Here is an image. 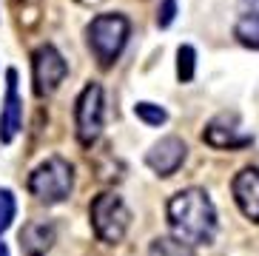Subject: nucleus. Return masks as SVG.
Listing matches in <instances>:
<instances>
[{
	"instance_id": "7ed1b4c3",
	"label": "nucleus",
	"mask_w": 259,
	"mask_h": 256,
	"mask_svg": "<svg viewBox=\"0 0 259 256\" xmlns=\"http://www.w3.org/2000/svg\"><path fill=\"white\" fill-rule=\"evenodd\" d=\"M29 194L37 202L57 205L63 199H69L71 188H74V168L66 162L63 157H49L46 162H40L34 171L29 174L26 182Z\"/></svg>"
},
{
	"instance_id": "20e7f679",
	"label": "nucleus",
	"mask_w": 259,
	"mask_h": 256,
	"mask_svg": "<svg viewBox=\"0 0 259 256\" xmlns=\"http://www.w3.org/2000/svg\"><path fill=\"white\" fill-rule=\"evenodd\" d=\"M89 217H92L94 236L100 242H106V245H117L131 225L128 205L122 202V196L114 194V191H103L100 196H94Z\"/></svg>"
},
{
	"instance_id": "f257e3e1",
	"label": "nucleus",
	"mask_w": 259,
	"mask_h": 256,
	"mask_svg": "<svg viewBox=\"0 0 259 256\" xmlns=\"http://www.w3.org/2000/svg\"><path fill=\"white\" fill-rule=\"evenodd\" d=\"M165 217L168 225H171V234L191 248L211 245L213 236H217V228H220L217 208L202 188L177 191L165 205Z\"/></svg>"
},
{
	"instance_id": "f3484780",
	"label": "nucleus",
	"mask_w": 259,
	"mask_h": 256,
	"mask_svg": "<svg viewBox=\"0 0 259 256\" xmlns=\"http://www.w3.org/2000/svg\"><path fill=\"white\" fill-rule=\"evenodd\" d=\"M177 17V0H162L160 3V12H157V26L160 29H168Z\"/></svg>"
},
{
	"instance_id": "dca6fc26",
	"label": "nucleus",
	"mask_w": 259,
	"mask_h": 256,
	"mask_svg": "<svg viewBox=\"0 0 259 256\" xmlns=\"http://www.w3.org/2000/svg\"><path fill=\"white\" fill-rule=\"evenodd\" d=\"M17 214V205H15V196L9 191H0V234L12 225V219Z\"/></svg>"
},
{
	"instance_id": "2eb2a0df",
	"label": "nucleus",
	"mask_w": 259,
	"mask_h": 256,
	"mask_svg": "<svg viewBox=\"0 0 259 256\" xmlns=\"http://www.w3.org/2000/svg\"><path fill=\"white\" fill-rule=\"evenodd\" d=\"M134 114H137V120H143L145 125H162V122L168 120L165 108L154 106V103H137V106H134Z\"/></svg>"
},
{
	"instance_id": "39448f33",
	"label": "nucleus",
	"mask_w": 259,
	"mask_h": 256,
	"mask_svg": "<svg viewBox=\"0 0 259 256\" xmlns=\"http://www.w3.org/2000/svg\"><path fill=\"white\" fill-rule=\"evenodd\" d=\"M103 122H106V94L100 83H89L74 106V128L77 140L83 148H92L103 134Z\"/></svg>"
},
{
	"instance_id": "f03ea898",
	"label": "nucleus",
	"mask_w": 259,
	"mask_h": 256,
	"mask_svg": "<svg viewBox=\"0 0 259 256\" xmlns=\"http://www.w3.org/2000/svg\"><path fill=\"white\" fill-rule=\"evenodd\" d=\"M131 34V23L125 15H117V12H106V15H97L89 29H85V40H89V49H92L94 60L103 68H108L111 63H117V57L122 54L125 43H128Z\"/></svg>"
},
{
	"instance_id": "1a4fd4ad",
	"label": "nucleus",
	"mask_w": 259,
	"mask_h": 256,
	"mask_svg": "<svg viewBox=\"0 0 259 256\" xmlns=\"http://www.w3.org/2000/svg\"><path fill=\"white\" fill-rule=\"evenodd\" d=\"M185 154H188V148L180 137H162L160 143H154L151 151L145 154V165L160 177H171L185 162Z\"/></svg>"
},
{
	"instance_id": "0eeeda50",
	"label": "nucleus",
	"mask_w": 259,
	"mask_h": 256,
	"mask_svg": "<svg viewBox=\"0 0 259 256\" xmlns=\"http://www.w3.org/2000/svg\"><path fill=\"white\" fill-rule=\"evenodd\" d=\"M202 140H205L211 148H220V151H236V148H245V145L253 143V137L242 131L239 117H236L234 111L217 114V117L205 125Z\"/></svg>"
},
{
	"instance_id": "f8f14e48",
	"label": "nucleus",
	"mask_w": 259,
	"mask_h": 256,
	"mask_svg": "<svg viewBox=\"0 0 259 256\" xmlns=\"http://www.w3.org/2000/svg\"><path fill=\"white\" fill-rule=\"evenodd\" d=\"M234 37L245 49H256L259 52V15H242L234 26Z\"/></svg>"
},
{
	"instance_id": "a211bd4d",
	"label": "nucleus",
	"mask_w": 259,
	"mask_h": 256,
	"mask_svg": "<svg viewBox=\"0 0 259 256\" xmlns=\"http://www.w3.org/2000/svg\"><path fill=\"white\" fill-rule=\"evenodd\" d=\"M245 15H259V0H239Z\"/></svg>"
},
{
	"instance_id": "4468645a",
	"label": "nucleus",
	"mask_w": 259,
	"mask_h": 256,
	"mask_svg": "<svg viewBox=\"0 0 259 256\" xmlns=\"http://www.w3.org/2000/svg\"><path fill=\"white\" fill-rule=\"evenodd\" d=\"M194 71H197V52H194V46H180V52H177V77H180V83H191Z\"/></svg>"
},
{
	"instance_id": "9b49d317",
	"label": "nucleus",
	"mask_w": 259,
	"mask_h": 256,
	"mask_svg": "<svg viewBox=\"0 0 259 256\" xmlns=\"http://www.w3.org/2000/svg\"><path fill=\"white\" fill-rule=\"evenodd\" d=\"M54 239H57V228L54 222L46 219H34L20 231V250L23 256H46L52 250Z\"/></svg>"
},
{
	"instance_id": "6ab92c4d",
	"label": "nucleus",
	"mask_w": 259,
	"mask_h": 256,
	"mask_svg": "<svg viewBox=\"0 0 259 256\" xmlns=\"http://www.w3.org/2000/svg\"><path fill=\"white\" fill-rule=\"evenodd\" d=\"M0 256H9V248L3 245V242H0Z\"/></svg>"
},
{
	"instance_id": "ddd939ff",
	"label": "nucleus",
	"mask_w": 259,
	"mask_h": 256,
	"mask_svg": "<svg viewBox=\"0 0 259 256\" xmlns=\"http://www.w3.org/2000/svg\"><path fill=\"white\" fill-rule=\"evenodd\" d=\"M148 256H194V248L177 236H157L148 248Z\"/></svg>"
},
{
	"instance_id": "423d86ee",
	"label": "nucleus",
	"mask_w": 259,
	"mask_h": 256,
	"mask_svg": "<svg viewBox=\"0 0 259 256\" xmlns=\"http://www.w3.org/2000/svg\"><path fill=\"white\" fill-rule=\"evenodd\" d=\"M31 74H34V94L37 97H49L66 80L69 63H66V57L52 43H46L31 54Z\"/></svg>"
},
{
	"instance_id": "6e6552de",
	"label": "nucleus",
	"mask_w": 259,
	"mask_h": 256,
	"mask_svg": "<svg viewBox=\"0 0 259 256\" xmlns=\"http://www.w3.org/2000/svg\"><path fill=\"white\" fill-rule=\"evenodd\" d=\"M23 128V100L17 91V71H6V94H3V108H0V143L9 145Z\"/></svg>"
},
{
	"instance_id": "9d476101",
	"label": "nucleus",
	"mask_w": 259,
	"mask_h": 256,
	"mask_svg": "<svg viewBox=\"0 0 259 256\" xmlns=\"http://www.w3.org/2000/svg\"><path fill=\"white\" fill-rule=\"evenodd\" d=\"M231 191L239 211L259 225V168H242L231 182Z\"/></svg>"
}]
</instances>
